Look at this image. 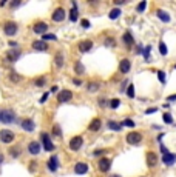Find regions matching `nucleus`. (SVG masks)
Segmentation results:
<instances>
[{
	"mask_svg": "<svg viewBox=\"0 0 176 177\" xmlns=\"http://www.w3.org/2000/svg\"><path fill=\"white\" fill-rule=\"evenodd\" d=\"M16 113L12 110H0V123H6L11 125L16 122Z\"/></svg>",
	"mask_w": 176,
	"mask_h": 177,
	"instance_id": "f257e3e1",
	"label": "nucleus"
},
{
	"mask_svg": "<svg viewBox=\"0 0 176 177\" xmlns=\"http://www.w3.org/2000/svg\"><path fill=\"white\" fill-rule=\"evenodd\" d=\"M14 137L16 134L9 131V129H2L0 131V140L3 142V143H11V142H14Z\"/></svg>",
	"mask_w": 176,
	"mask_h": 177,
	"instance_id": "f03ea898",
	"label": "nucleus"
},
{
	"mask_svg": "<svg viewBox=\"0 0 176 177\" xmlns=\"http://www.w3.org/2000/svg\"><path fill=\"white\" fill-rule=\"evenodd\" d=\"M3 31H5L6 36H14V34H17V31H19V26H17L16 22H6L3 25Z\"/></svg>",
	"mask_w": 176,
	"mask_h": 177,
	"instance_id": "7ed1b4c3",
	"label": "nucleus"
},
{
	"mask_svg": "<svg viewBox=\"0 0 176 177\" xmlns=\"http://www.w3.org/2000/svg\"><path fill=\"white\" fill-rule=\"evenodd\" d=\"M73 99V92L70 90H62L57 94V102L59 103H65V102H70Z\"/></svg>",
	"mask_w": 176,
	"mask_h": 177,
	"instance_id": "20e7f679",
	"label": "nucleus"
},
{
	"mask_svg": "<svg viewBox=\"0 0 176 177\" xmlns=\"http://www.w3.org/2000/svg\"><path fill=\"white\" fill-rule=\"evenodd\" d=\"M141 140H142V134L141 133H134L133 131V133H128L127 134V142L130 145H138Z\"/></svg>",
	"mask_w": 176,
	"mask_h": 177,
	"instance_id": "39448f33",
	"label": "nucleus"
},
{
	"mask_svg": "<svg viewBox=\"0 0 176 177\" xmlns=\"http://www.w3.org/2000/svg\"><path fill=\"white\" fill-rule=\"evenodd\" d=\"M82 143H84L82 137H80V135H76V137H73L70 140V148L73 149V151H77V149L82 148Z\"/></svg>",
	"mask_w": 176,
	"mask_h": 177,
	"instance_id": "423d86ee",
	"label": "nucleus"
},
{
	"mask_svg": "<svg viewBox=\"0 0 176 177\" xmlns=\"http://www.w3.org/2000/svg\"><path fill=\"white\" fill-rule=\"evenodd\" d=\"M42 143H43V148L46 149V151H53L54 149V143L50 139V134H46V133L42 134Z\"/></svg>",
	"mask_w": 176,
	"mask_h": 177,
	"instance_id": "0eeeda50",
	"label": "nucleus"
},
{
	"mask_svg": "<svg viewBox=\"0 0 176 177\" xmlns=\"http://www.w3.org/2000/svg\"><path fill=\"white\" fill-rule=\"evenodd\" d=\"M91 48H93V42H91V40H82V42H79V45H77V49L80 52H88Z\"/></svg>",
	"mask_w": 176,
	"mask_h": 177,
	"instance_id": "6e6552de",
	"label": "nucleus"
},
{
	"mask_svg": "<svg viewBox=\"0 0 176 177\" xmlns=\"http://www.w3.org/2000/svg\"><path fill=\"white\" fill-rule=\"evenodd\" d=\"M97 166H99V169H100L102 173H107L108 169H110V166H111V160H110V159H107V157H102V159L99 160Z\"/></svg>",
	"mask_w": 176,
	"mask_h": 177,
	"instance_id": "1a4fd4ad",
	"label": "nucleus"
},
{
	"mask_svg": "<svg viewBox=\"0 0 176 177\" xmlns=\"http://www.w3.org/2000/svg\"><path fill=\"white\" fill-rule=\"evenodd\" d=\"M130 68H131V62L128 59H122L119 62V71L122 74H127L128 71H130Z\"/></svg>",
	"mask_w": 176,
	"mask_h": 177,
	"instance_id": "9d476101",
	"label": "nucleus"
},
{
	"mask_svg": "<svg viewBox=\"0 0 176 177\" xmlns=\"http://www.w3.org/2000/svg\"><path fill=\"white\" fill-rule=\"evenodd\" d=\"M20 57V49H9L6 52V62H16Z\"/></svg>",
	"mask_w": 176,
	"mask_h": 177,
	"instance_id": "9b49d317",
	"label": "nucleus"
},
{
	"mask_svg": "<svg viewBox=\"0 0 176 177\" xmlns=\"http://www.w3.org/2000/svg\"><path fill=\"white\" fill-rule=\"evenodd\" d=\"M74 173L79 174V176L87 174V173H88V165H87V163H84V162L76 163V166H74Z\"/></svg>",
	"mask_w": 176,
	"mask_h": 177,
	"instance_id": "f8f14e48",
	"label": "nucleus"
},
{
	"mask_svg": "<svg viewBox=\"0 0 176 177\" xmlns=\"http://www.w3.org/2000/svg\"><path fill=\"white\" fill-rule=\"evenodd\" d=\"M147 165L150 166V168H153V166H156V165H158V156L154 154L153 151L147 153Z\"/></svg>",
	"mask_w": 176,
	"mask_h": 177,
	"instance_id": "ddd939ff",
	"label": "nucleus"
},
{
	"mask_svg": "<svg viewBox=\"0 0 176 177\" xmlns=\"http://www.w3.org/2000/svg\"><path fill=\"white\" fill-rule=\"evenodd\" d=\"M32 49L34 51H46L48 49V45H46V42H43V40H36V42H32Z\"/></svg>",
	"mask_w": 176,
	"mask_h": 177,
	"instance_id": "4468645a",
	"label": "nucleus"
},
{
	"mask_svg": "<svg viewBox=\"0 0 176 177\" xmlns=\"http://www.w3.org/2000/svg\"><path fill=\"white\" fill-rule=\"evenodd\" d=\"M34 32L36 34H45L46 32V29H48V25H46L45 22H37L36 25H34Z\"/></svg>",
	"mask_w": 176,
	"mask_h": 177,
	"instance_id": "2eb2a0df",
	"label": "nucleus"
},
{
	"mask_svg": "<svg viewBox=\"0 0 176 177\" xmlns=\"http://www.w3.org/2000/svg\"><path fill=\"white\" fill-rule=\"evenodd\" d=\"M63 19H65V11H63V8H57L56 11L53 12V20H54V22H62Z\"/></svg>",
	"mask_w": 176,
	"mask_h": 177,
	"instance_id": "dca6fc26",
	"label": "nucleus"
},
{
	"mask_svg": "<svg viewBox=\"0 0 176 177\" xmlns=\"http://www.w3.org/2000/svg\"><path fill=\"white\" fill-rule=\"evenodd\" d=\"M20 125H22V128L25 129V131H28V133L34 131V128H36V123H34V122H32L31 119H26V120H23Z\"/></svg>",
	"mask_w": 176,
	"mask_h": 177,
	"instance_id": "f3484780",
	"label": "nucleus"
},
{
	"mask_svg": "<svg viewBox=\"0 0 176 177\" xmlns=\"http://www.w3.org/2000/svg\"><path fill=\"white\" fill-rule=\"evenodd\" d=\"M57 166H59V159H57V156H53L51 159H48V169H50L51 173L56 171Z\"/></svg>",
	"mask_w": 176,
	"mask_h": 177,
	"instance_id": "a211bd4d",
	"label": "nucleus"
},
{
	"mask_svg": "<svg viewBox=\"0 0 176 177\" xmlns=\"http://www.w3.org/2000/svg\"><path fill=\"white\" fill-rule=\"evenodd\" d=\"M28 151L31 153V154H39L40 153V143H39V142H30V145H28Z\"/></svg>",
	"mask_w": 176,
	"mask_h": 177,
	"instance_id": "6ab92c4d",
	"label": "nucleus"
},
{
	"mask_svg": "<svg viewBox=\"0 0 176 177\" xmlns=\"http://www.w3.org/2000/svg\"><path fill=\"white\" fill-rule=\"evenodd\" d=\"M162 162H164L165 165H173V163L176 162V154H172V153L164 154L162 156Z\"/></svg>",
	"mask_w": 176,
	"mask_h": 177,
	"instance_id": "aec40b11",
	"label": "nucleus"
},
{
	"mask_svg": "<svg viewBox=\"0 0 176 177\" xmlns=\"http://www.w3.org/2000/svg\"><path fill=\"white\" fill-rule=\"evenodd\" d=\"M100 123H102L100 119H94L91 123H90V126H88V129L93 131V133H96V131H99V129H100Z\"/></svg>",
	"mask_w": 176,
	"mask_h": 177,
	"instance_id": "412c9836",
	"label": "nucleus"
},
{
	"mask_svg": "<svg viewBox=\"0 0 176 177\" xmlns=\"http://www.w3.org/2000/svg\"><path fill=\"white\" fill-rule=\"evenodd\" d=\"M79 19V12H77V6H76V3L73 2V9L70 11V20L71 22H76V20Z\"/></svg>",
	"mask_w": 176,
	"mask_h": 177,
	"instance_id": "4be33fe9",
	"label": "nucleus"
},
{
	"mask_svg": "<svg viewBox=\"0 0 176 177\" xmlns=\"http://www.w3.org/2000/svg\"><path fill=\"white\" fill-rule=\"evenodd\" d=\"M122 40H124V43L128 45V46H131V45L134 43V39H133V36H131V32H125L124 36H122Z\"/></svg>",
	"mask_w": 176,
	"mask_h": 177,
	"instance_id": "5701e85b",
	"label": "nucleus"
},
{
	"mask_svg": "<svg viewBox=\"0 0 176 177\" xmlns=\"http://www.w3.org/2000/svg\"><path fill=\"white\" fill-rule=\"evenodd\" d=\"M54 62H56V66H57V68H62L63 63H65V62H63V54H62V52H57L56 56H54Z\"/></svg>",
	"mask_w": 176,
	"mask_h": 177,
	"instance_id": "b1692460",
	"label": "nucleus"
},
{
	"mask_svg": "<svg viewBox=\"0 0 176 177\" xmlns=\"http://www.w3.org/2000/svg\"><path fill=\"white\" fill-rule=\"evenodd\" d=\"M158 17L162 20V22H165V23L170 22V16H168L165 11H162V9H159V11H158Z\"/></svg>",
	"mask_w": 176,
	"mask_h": 177,
	"instance_id": "393cba45",
	"label": "nucleus"
},
{
	"mask_svg": "<svg viewBox=\"0 0 176 177\" xmlns=\"http://www.w3.org/2000/svg\"><path fill=\"white\" fill-rule=\"evenodd\" d=\"M74 71H76V74H79V76L85 72V66L82 65V62H79V60H77L76 65H74Z\"/></svg>",
	"mask_w": 176,
	"mask_h": 177,
	"instance_id": "a878e982",
	"label": "nucleus"
},
{
	"mask_svg": "<svg viewBox=\"0 0 176 177\" xmlns=\"http://www.w3.org/2000/svg\"><path fill=\"white\" fill-rule=\"evenodd\" d=\"M108 128L113 129V131H120V128H122V125L118 123V122H114V120H110L108 122Z\"/></svg>",
	"mask_w": 176,
	"mask_h": 177,
	"instance_id": "bb28decb",
	"label": "nucleus"
},
{
	"mask_svg": "<svg viewBox=\"0 0 176 177\" xmlns=\"http://www.w3.org/2000/svg\"><path fill=\"white\" fill-rule=\"evenodd\" d=\"M99 86H100V85L97 83V82H90V83L87 85V90L90 91V92H94V91L99 90Z\"/></svg>",
	"mask_w": 176,
	"mask_h": 177,
	"instance_id": "cd10ccee",
	"label": "nucleus"
},
{
	"mask_svg": "<svg viewBox=\"0 0 176 177\" xmlns=\"http://www.w3.org/2000/svg\"><path fill=\"white\" fill-rule=\"evenodd\" d=\"M119 16H120V9H119V8H114V9H111V11H110V14H108V17H110L111 20H116Z\"/></svg>",
	"mask_w": 176,
	"mask_h": 177,
	"instance_id": "c85d7f7f",
	"label": "nucleus"
},
{
	"mask_svg": "<svg viewBox=\"0 0 176 177\" xmlns=\"http://www.w3.org/2000/svg\"><path fill=\"white\" fill-rule=\"evenodd\" d=\"M9 80H11V82H14V83H17V82H20V80H22V77H20L17 72H14V71H12V72L9 74Z\"/></svg>",
	"mask_w": 176,
	"mask_h": 177,
	"instance_id": "c756f323",
	"label": "nucleus"
},
{
	"mask_svg": "<svg viewBox=\"0 0 176 177\" xmlns=\"http://www.w3.org/2000/svg\"><path fill=\"white\" fill-rule=\"evenodd\" d=\"M53 135H56V137H60V135H62V131H60V126L56 123L53 126Z\"/></svg>",
	"mask_w": 176,
	"mask_h": 177,
	"instance_id": "7c9ffc66",
	"label": "nucleus"
},
{
	"mask_svg": "<svg viewBox=\"0 0 176 177\" xmlns=\"http://www.w3.org/2000/svg\"><path fill=\"white\" fill-rule=\"evenodd\" d=\"M9 154H11V157H19V156H20V149L19 148H9Z\"/></svg>",
	"mask_w": 176,
	"mask_h": 177,
	"instance_id": "2f4dec72",
	"label": "nucleus"
},
{
	"mask_svg": "<svg viewBox=\"0 0 176 177\" xmlns=\"http://www.w3.org/2000/svg\"><path fill=\"white\" fill-rule=\"evenodd\" d=\"M120 125H122V126H130V128H133V126L136 125V123H134V122H133L131 119H125V120H124Z\"/></svg>",
	"mask_w": 176,
	"mask_h": 177,
	"instance_id": "473e14b6",
	"label": "nucleus"
},
{
	"mask_svg": "<svg viewBox=\"0 0 176 177\" xmlns=\"http://www.w3.org/2000/svg\"><path fill=\"white\" fill-rule=\"evenodd\" d=\"M159 52L162 54V56H167V46H165L164 42H161V43H159Z\"/></svg>",
	"mask_w": 176,
	"mask_h": 177,
	"instance_id": "72a5a7b5",
	"label": "nucleus"
},
{
	"mask_svg": "<svg viewBox=\"0 0 176 177\" xmlns=\"http://www.w3.org/2000/svg\"><path fill=\"white\" fill-rule=\"evenodd\" d=\"M43 42H46V40H53V42H54V40H57V37L56 36H54V34H43Z\"/></svg>",
	"mask_w": 176,
	"mask_h": 177,
	"instance_id": "f704fd0d",
	"label": "nucleus"
},
{
	"mask_svg": "<svg viewBox=\"0 0 176 177\" xmlns=\"http://www.w3.org/2000/svg\"><path fill=\"white\" fill-rule=\"evenodd\" d=\"M127 96L130 97V99H133V97H134V86H133V85L128 86V90H127Z\"/></svg>",
	"mask_w": 176,
	"mask_h": 177,
	"instance_id": "c9c22d12",
	"label": "nucleus"
},
{
	"mask_svg": "<svg viewBox=\"0 0 176 177\" xmlns=\"http://www.w3.org/2000/svg\"><path fill=\"white\" fill-rule=\"evenodd\" d=\"M145 6H147V2H145V0H142V2L138 5V12H144Z\"/></svg>",
	"mask_w": 176,
	"mask_h": 177,
	"instance_id": "e433bc0d",
	"label": "nucleus"
},
{
	"mask_svg": "<svg viewBox=\"0 0 176 177\" xmlns=\"http://www.w3.org/2000/svg\"><path fill=\"white\" fill-rule=\"evenodd\" d=\"M158 79L162 82V83H165V72L164 71H158Z\"/></svg>",
	"mask_w": 176,
	"mask_h": 177,
	"instance_id": "4c0bfd02",
	"label": "nucleus"
},
{
	"mask_svg": "<svg viewBox=\"0 0 176 177\" xmlns=\"http://www.w3.org/2000/svg\"><path fill=\"white\" fill-rule=\"evenodd\" d=\"M150 51H151V46L144 48V57H145V60H148V57H150Z\"/></svg>",
	"mask_w": 176,
	"mask_h": 177,
	"instance_id": "58836bf2",
	"label": "nucleus"
},
{
	"mask_svg": "<svg viewBox=\"0 0 176 177\" xmlns=\"http://www.w3.org/2000/svg\"><path fill=\"white\" fill-rule=\"evenodd\" d=\"M45 82H46V79H45V77L37 79V80H36V86H43V85H45Z\"/></svg>",
	"mask_w": 176,
	"mask_h": 177,
	"instance_id": "ea45409f",
	"label": "nucleus"
},
{
	"mask_svg": "<svg viewBox=\"0 0 176 177\" xmlns=\"http://www.w3.org/2000/svg\"><path fill=\"white\" fill-rule=\"evenodd\" d=\"M164 122H165V123H168V125H170L172 122H173V120H172V115L168 114V113H165V114H164Z\"/></svg>",
	"mask_w": 176,
	"mask_h": 177,
	"instance_id": "a19ab883",
	"label": "nucleus"
},
{
	"mask_svg": "<svg viewBox=\"0 0 176 177\" xmlns=\"http://www.w3.org/2000/svg\"><path fill=\"white\" fill-rule=\"evenodd\" d=\"M119 105H120V102H119L118 99H113V100L110 102V106H111V108H118Z\"/></svg>",
	"mask_w": 176,
	"mask_h": 177,
	"instance_id": "79ce46f5",
	"label": "nucleus"
},
{
	"mask_svg": "<svg viewBox=\"0 0 176 177\" xmlns=\"http://www.w3.org/2000/svg\"><path fill=\"white\" fill-rule=\"evenodd\" d=\"M105 45L107 46H114V45H116V42H114V39H107L105 40Z\"/></svg>",
	"mask_w": 176,
	"mask_h": 177,
	"instance_id": "37998d69",
	"label": "nucleus"
},
{
	"mask_svg": "<svg viewBox=\"0 0 176 177\" xmlns=\"http://www.w3.org/2000/svg\"><path fill=\"white\" fill-rule=\"evenodd\" d=\"M80 23H82V28H90V22H88V20H82V22H80Z\"/></svg>",
	"mask_w": 176,
	"mask_h": 177,
	"instance_id": "c03bdc74",
	"label": "nucleus"
},
{
	"mask_svg": "<svg viewBox=\"0 0 176 177\" xmlns=\"http://www.w3.org/2000/svg\"><path fill=\"white\" fill-rule=\"evenodd\" d=\"M48 96H50V94H48V92H45L43 96H42V99H40V103H43V102H46V99H48Z\"/></svg>",
	"mask_w": 176,
	"mask_h": 177,
	"instance_id": "a18cd8bd",
	"label": "nucleus"
},
{
	"mask_svg": "<svg viewBox=\"0 0 176 177\" xmlns=\"http://www.w3.org/2000/svg\"><path fill=\"white\" fill-rule=\"evenodd\" d=\"M161 153H162V156H164V154H168V149H167L164 145H161Z\"/></svg>",
	"mask_w": 176,
	"mask_h": 177,
	"instance_id": "49530a36",
	"label": "nucleus"
},
{
	"mask_svg": "<svg viewBox=\"0 0 176 177\" xmlns=\"http://www.w3.org/2000/svg\"><path fill=\"white\" fill-rule=\"evenodd\" d=\"M156 111H158L156 108H148V110H147L145 113H147V114H153V113H156Z\"/></svg>",
	"mask_w": 176,
	"mask_h": 177,
	"instance_id": "de8ad7c7",
	"label": "nucleus"
},
{
	"mask_svg": "<svg viewBox=\"0 0 176 177\" xmlns=\"http://www.w3.org/2000/svg\"><path fill=\"white\" fill-rule=\"evenodd\" d=\"M136 54H144V49H142V46H141V45L138 46V49H136Z\"/></svg>",
	"mask_w": 176,
	"mask_h": 177,
	"instance_id": "09e8293b",
	"label": "nucleus"
},
{
	"mask_svg": "<svg viewBox=\"0 0 176 177\" xmlns=\"http://www.w3.org/2000/svg\"><path fill=\"white\" fill-rule=\"evenodd\" d=\"M99 105H100V106H105V105H107V100H105V99H100V100H99Z\"/></svg>",
	"mask_w": 176,
	"mask_h": 177,
	"instance_id": "8fccbe9b",
	"label": "nucleus"
},
{
	"mask_svg": "<svg viewBox=\"0 0 176 177\" xmlns=\"http://www.w3.org/2000/svg\"><path fill=\"white\" fill-rule=\"evenodd\" d=\"M73 83H74V85H82V82H80L79 79H74V80H73Z\"/></svg>",
	"mask_w": 176,
	"mask_h": 177,
	"instance_id": "3c124183",
	"label": "nucleus"
},
{
	"mask_svg": "<svg viewBox=\"0 0 176 177\" xmlns=\"http://www.w3.org/2000/svg\"><path fill=\"white\" fill-rule=\"evenodd\" d=\"M176 100V94L175 96H168V102H175Z\"/></svg>",
	"mask_w": 176,
	"mask_h": 177,
	"instance_id": "603ef678",
	"label": "nucleus"
},
{
	"mask_svg": "<svg viewBox=\"0 0 176 177\" xmlns=\"http://www.w3.org/2000/svg\"><path fill=\"white\" fill-rule=\"evenodd\" d=\"M9 46H11V48H17V43H16V42H12V40H11V42H9Z\"/></svg>",
	"mask_w": 176,
	"mask_h": 177,
	"instance_id": "864d4df0",
	"label": "nucleus"
},
{
	"mask_svg": "<svg viewBox=\"0 0 176 177\" xmlns=\"http://www.w3.org/2000/svg\"><path fill=\"white\" fill-rule=\"evenodd\" d=\"M105 151H104V149H102V151H99V149H97V151H94V156H99V154H104Z\"/></svg>",
	"mask_w": 176,
	"mask_h": 177,
	"instance_id": "5fc2aeb1",
	"label": "nucleus"
},
{
	"mask_svg": "<svg viewBox=\"0 0 176 177\" xmlns=\"http://www.w3.org/2000/svg\"><path fill=\"white\" fill-rule=\"evenodd\" d=\"M19 5H20V2H12V3H11L12 8H16V6H19Z\"/></svg>",
	"mask_w": 176,
	"mask_h": 177,
	"instance_id": "6e6d98bb",
	"label": "nucleus"
},
{
	"mask_svg": "<svg viewBox=\"0 0 176 177\" xmlns=\"http://www.w3.org/2000/svg\"><path fill=\"white\" fill-rule=\"evenodd\" d=\"M3 163V154H0V165Z\"/></svg>",
	"mask_w": 176,
	"mask_h": 177,
	"instance_id": "4d7b16f0",
	"label": "nucleus"
},
{
	"mask_svg": "<svg viewBox=\"0 0 176 177\" xmlns=\"http://www.w3.org/2000/svg\"><path fill=\"white\" fill-rule=\"evenodd\" d=\"M110 177H120V176H118V174H113V176H110Z\"/></svg>",
	"mask_w": 176,
	"mask_h": 177,
	"instance_id": "13d9d810",
	"label": "nucleus"
},
{
	"mask_svg": "<svg viewBox=\"0 0 176 177\" xmlns=\"http://www.w3.org/2000/svg\"><path fill=\"white\" fill-rule=\"evenodd\" d=\"M175 70H176V65H175Z\"/></svg>",
	"mask_w": 176,
	"mask_h": 177,
	"instance_id": "bf43d9fd",
	"label": "nucleus"
}]
</instances>
